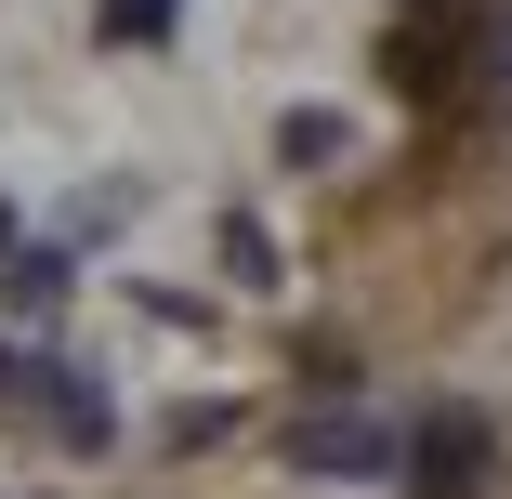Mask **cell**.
<instances>
[{
    "mask_svg": "<svg viewBox=\"0 0 512 499\" xmlns=\"http://www.w3.org/2000/svg\"><path fill=\"white\" fill-rule=\"evenodd\" d=\"M394 473H407V499H486V486H499V434H486V408H434L421 434L394 447Z\"/></svg>",
    "mask_w": 512,
    "mask_h": 499,
    "instance_id": "obj_1",
    "label": "cell"
},
{
    "mask_svg": "<svg viewBox=\"0 0 512 499\" xmlns=\"http://www.w3.org/2000/svg\"><path fill=\"white\" fill-rule=\"evenodd\" d=\"M394 447H407V434H381L368 408H316V421H289V460H302V473H394Z\"/></svg>",
    "mask_w": 512,
    "mask_h": 499,
    "instance_id": "obj_2",
    "label": "cell"
},
{
    "mask_svg": "<svg viewBox=\"0 0 512 499\" xmlns=\"http://www.w3.org/2000/svg\"><path fill=\"white\" fill-rule=\"evenodd\" d=\"M171 14H184V0H106V40L132 53V40H171Z\"/></svg>",
    "mask_w": 512,
    "mask_h": 499,
    "instance_id": "obj_3",
    "label": "cell"
},
{
    "mask_svg": "<svg viewBox=\"0 0 512 499\" xmlns=\"http://www.w3.org/2000/svg\"><path fill=\"white\" fill-rule=\"evenodd\" d=\"M0 289H14V303H27V316H40V303H66V250H27L14 276H0Z\"/></svg>",
    "mask_w": 512,
    "mask_h": 499,
    "instance_id": "obj_4",
    "label": "cell"
},
{
    "mask_svg": "<svg viewBox=\"0 0 512 499\" xmlns=\"http://www.w3.org/2000/svg\"><path fill=\"white\" fill-rule=\"evenodd\" d=\"M224 276H250V289H263V276H276V237H263V224H250V211H237V224H224Z\"/></svg>",
    "mask_w": 512,
    "mask_h": 499,
    "instance_id": "obj_5",
    "label": "cell"
},
{
    "mask_svg": "<svg viewBox=\"0 0 512 499\" xmlns=\"http://www.w3.org/2000/svg\"><path fill=\"white\" fill-rule=\"evenodd\" d=\"M40 381H53V368H27L14 342H0V421H40Z\"/></svg>",
    "mask_w": 512,
    "mask_h": 499,
    "instance_id": "obj_6",
    "label": "cell"
},
{
    "mask_svg": "<svg viewBox=\"0 0 512 499\" xmlns=\"http://www.w3.org/2000/svg\"><path fill=\"white\" fill-rule=\"evenodd\" d=\"M289 158H302V171H316V158H342V119H329V106H302V119H289Z\"/></svg>",
    "mask_w": 512,
    "mask_h": 499,
    "instance_id": "obj_7",
    "label": "cell"
}]
</instances>
